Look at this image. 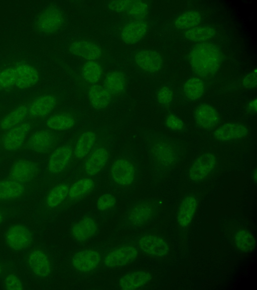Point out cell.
<instances>
[{
    "label": "cell",
    "instance_id": "obj_1",
    "mask_svg": "<svg viewBox=\"0 0 257 290\" xmlns=\"http://www.w3.org/2000/svg\"><path fill=\"white\" fill-rule=\"evenodd\" d=\"M222 60L220 50L208 42L195 45L189 55V61L192 70L201 77L214 74L219 68Z\"/></svg>",
    "mask_w": 257,
    "mask_h": 290
},
{
    "label": "cell",
    "instance_id": "obj_2",
    "mask_svg": "<svg viewBox=\"0 0 257 290\" xmlns=\"http://www.w3.org/2000/svg\"><path fill=\"white\" fill-rule=\"evenodd\" d=\"M180 153L178 146L166 137H155L149 145L152 164L160 172L164 173L173 169L179 160Z\"/></svg>",
    "mask_w": 257,
    "mask_h": 290
},
{
    "label": "cell",
    "instance_id": "obj_3",
    "mask_svg": "<svg viewBox=\"0 0 257 290\" xmlns=\"http://www.w3.org/2000/svg\"><path fill=\"white\" fill-rule=\"evenodd\" d=\"M39 75L36 69L28 64H21L0 71V90L16 87L25 89L35 85Z\"/></svg>",
    "mask_w": 257,
    "mask_h": 290
},
{
    "label": "cell",
    "instance_id": "obj_4",
    "mask_svg": "<svg viewBox=\"0 0 257 290\" xmlns=\"http://www.w3.org/2000/svg\"><path fill=\"white\" fill-rule=\"evenodd\" d=\"M110 176L117 185L126 186L131 185L136 177V169L129 160L120 158L112 164L110 169Z\"/></svg>",
    "mask_w": 257,
    "mask_h": 290
},
{
    "label": "cell",
    "instance_id": "obj_5",
    "mask_svg": "<svg viewBox=\"0 0 257 290\" xmlns=\"http://www.w3.org/2000/svg\"><path fill=\"white\" fill-rule=\"evenodd\" d=\"M138 255L137 249L132 246H123L109 252L104 257V265L110 268L121 267L133 262Z\"/></svg>",
    "mask_w": 257,
    "mask_h": 290
},
{
    "label": "cell",
    "instance_id": "obj_6",
    "mask_svg": "<svg viewBox=\"0 0 257 290\" xmlns=\"http://www.w3.org/2000/svg\"><path fill=\"white\" fill-rule=\"evenodd\" d=\"M31 128L30 123L24 122L8 130L2 139L3 148L8 151H15L23 145Z\"/></svg>",
    "mask_w": 257,
    "mask_h": 290
},
{
    "label": "cell",
    "instance_id": "obj_7",
    "mask_svg": "<svg viewBox=\"0 0 257 290\" xmlns=\"http://www.w3.org/2000/svg\"><path fill=\"white\" fill-rule=\"evenodd\" d=\"M64 23V17L60 10L52 7L43 11L38 17L37 27L42 32L49 34L58 30Z\"/></svg>",
    "mask_w": 257,
    "mask_h": 290
},
{
    "label": "cell",
    "instance_id": "obj_8",
    "mask_svg": "<svg viewBox=\"0 0 257 290\" xmlns=\"http://www.w3.org/2000/svg\"><path fill=\"white\" fill-rule=\"evenodd\" d=\"M216 160L215 157L209 153L198 156L191 166L188 175L193 181H200L207 177L214 169Z\"/></svg>",
    "mask_w": 257,
    "mask_h": 290
},
{
    "label": "cell",
    "instance_id": "obj_9",
    "mask_svg": "<svg viewBox=\"0 0 257 290\" xmlns=\"http://www.w3.org/2000/svg\"><path fill=\"white\" fill-rule=\"evenodd\" d=\"M5 238L9 247L15 250H20L28 247L32 241V237L29 230L20 225H14L9 228Z\"/></svg>",
    "mask_w": 257,
    "mask_h": 290
},
{
    "label": "cell",
    "instance_id": "obj_10",
    "mask_svg": "<svg viewBox=\"0 0 257 290\" xmlns=\"http://www.w3.org/2000/svg\"><path fill=\"white\" fill-rule=\"evenodd\" d=\"M140 248L148 255L162 257L167 254L169 247L167 242L162 237L156 235H145L139 241Z\"/></svg>",
    "mask_w": 257,
    "mask_h": 290
},
{
    "label": "cell",
    "instance_id": "obj_11",
    "mask_svg": "<svg viewBox=\"0 0 257 290\" xmlns=\"http://www.w3.org/2000/svg\"><path fill=\"white\" fill-rule=\"evenodd\" d=\"M73 151L69 145H64L56 149L51 154L48 162V169L53 174L60 173L69 164Z\"/></svg>",
    "mask_w": 257,
    "mask_h": 290
},
{
    "label": "cell",
    "instance_id": "obj_12",
    "mask_svg": "<svg viewBox=\"0 0 257 290\" xmlns=\"http://www.w3.org/2000/svg\"><path fill=\"white\" fill-rule=\"evenodd\" d=\"M38 169V166L34 162L29 160H20L11 167L9 177L10 179L24 184L35 177Z\"/></svg>",
    "mask_w": 257,
    "mask_h": 290
},
{
    "label": "cell",
    "instance_id": "obj_13",
    "mask_svg": "<svg viewBox=\"0 0 257 290\" xmlns=\"http://www.w3.org/2000/svg\"><path fill=\"white\" fill-rule=\"evenodd\" d=\"M56 104L55 96L51 94L40 96L27 106L28 116L34 118L45 117L53 110Z\"/></svg>",
    "mask_w": 257,
    "mask_h": 290
},
{
    "label": "cell",
    "instance_id": "obj_14",
    "mask_svg": "<svg viewBox=\"0 0 257 290\" xmlns=\"http://www.w3.org/2000/svg\"><path fill=\"white\" fill-rule=\"evenodd\" d=\"M99 253L94 250H86L76 253L72 259V264L81 272H89L94 269L100 262Z\"/></svg>",
    "mask_w": 257,
    "mask_h": 290
},
{
    "label": "cell",
    "instance_id": "obj_15",
    "mask_svg": "<svg viewBox=\"0 0 257 290\" xmlns=\"http://www.w3.org/2000/svg\"><path fill=\"white\" fill-rule=\"evenodd\" d=\"M147 29V24L143 19L132 21L123 27L121 31V39L126 44L136 43L144 37Z\"/></svg>",
    "mask_w": 257,
    "mask_h": 290
},
{
    "label": "cell",
    "instance_id": "obj_16",
    "mask_svg": "<svg viewBox=\"0 0 257 290\" xmlns=\"http://www.w3.org/2000/svg\"><path fill=\"white\" fill-rule=\"evenodd\" d=\"M108 153L106 149L99 147L88 154L84 164L85 173L89 176L98 173L104 167L108 159Z\"/></svg>",
    "mask_w": 257,
    "mask_h": 290
},
{
    "label": "cell",
    "instance_id": "obj_17",
    "mask_svg": "<svg viewBox=\"0 0 257 290\" xmlns=\"http://www.w3.org/2000/svg\"><path fill=\"white\" fill-rule=\"evenodd\" d=\"M134 58L140 68L148 72H154L160 70L163 64L161 55L153 50H140L136 53Z\"/></svg>",
    "mask_w": 257,
    "mask_h": 290
},
{
    "label": "cell",
    "instance_id": "obj_18",
    "mask_svg": "<svg viewBox=\"0 0 257 290\" xmlns=\"http://www.w3.org/2000/svg\"><path fill=\"white\" fill-rule=\"evenodd\" d=\"M55 140L53 133L48 130H40L34 132L29 138L27 147L31 151L42 154L47 152Z\"/></svg>",
    "mask_w": 257,
    "mask_h": 290
},
{
    "label": "cell",
    "instance_id": "obj_19",
    "mask_svg": "<svg viewBox=\"0 0 257 290\" xmlns=\"http://www.w3.org/2000/svg\"><path fill=\"white\" fill-rule=\"evenodd\" d=\"M69 49L73 55L88 61H95L101 56L102 53L100 48L97 44L85 40L73 42Z\"/></svg>",
    "mask_w": 257,
    "mask_h": 290
},
{
    "label": "cell",
    "instance_id": "obj_20",
    "mask_svg": "<svg viewBox=\"0 0 257 290\" xmlns=\"http://www.w3.org/2000/svg\"><path fill=\"white\" fill-rule=\"evenodd\" d=\"M197 205V199L193 194H187L182 198L177 213L178 223L181 228H185L190 225Z\"/></svg>",
    "mask_w": 257,
    "mask_h": 290
},
{
    "label": "cell",
    "instance_id": "obj_21",
    "mask_svg": "<svg viewBox=\"0 0 257 290\" xmlns=\"http://www.w3.org/2000/svg\"><path fill=\"white\" fill-rule=\"evenodd\" d=\"M248 133V130L245 126L237 123H227L214 131V137L218 140L227 141L243 138Z\"/></svg>",
    "mask_w": 257,
    "mask_h": 290
},
{
    "label": "cell",
    "instance_id": "obj_22",
    "mask_svg": "<svg viewBox=\"0 0 257 290\" xmlns=\"http://www.w3.org/2000/svg\"><path fill=\"white\" fill-rule=\"evenodd\" d=\"M28 263L32 272L38 277L45 278L51 272V265L48 256L42 251L31 252L28 257Z\"/></svg>",
    "mask_w": 257,
    "mask_h": 290
},
{
    "label": "cell",
    "instance_id": "obj_23",
    "mask_svg": "<svg viewBox=\"0 0 257 290\" xmlns=\"http://www.w3.org/2000/svg\"><path fill=\"white\" fill-rule=\"evenodd\" d=\"M194 119L198 126L208 129L215 126L219 121V116L215 109L210 105L202 103L196 108Z\"/></svg>",
    "mask_w": 257,
    "mask_h": 290
},
{
    "label": "cell",
    "instance_id": "obj_24",
    "mask_svg": "<svg viewBox=\"0 0 257 290\" xmlns=\"http://www.w3.org/2000/svg\"><path fill=\"white\" fill-rule=\"evenodd\" d=\"M151 274L146 271L138 270L131 272L120 278L119 287L125 290L138 289L147 284L151 280Z\"/></svg>",
    "mask_w": 257,
    "mask_h": 290
},
{
    "label": "cell",
    "instance_id": "obj_25",
    "mask_svg": "<svg viewBox=\"0 0 257 290\" xmlns=\"http://www.w3.org/2000/svg\"><path fill=\"white\" fill-rule=\"evenodd\" d=\"M97 228L96 224L93 219L84 218L74 224L71 229V234L75 240L84 241L92 237Z\"/></svg>",
    "mask_w": 257,
    "mask_h": 290
},
{
    "label": "cell",
    "instance_id": "obj_26",
    "mask_svg": "<svg viewBox=\"0 0 257 290\" xmlns=\"http://www.w3.org/2000/svg\"><path fill=\"white\" fill-rule=\"evenodd\" d=\"M111 94L103 87L98 85H91L88 92V96L92 107L97 110L107 107L111 101Z\"/></svg>",
    "mask_w": 257,
    "mask_h": 290
},
{
    "label": "cell",
    "instance_id": "obj_27",
    "mask_svg": "<svg viewBox=\"0 0 257 290\" xmlns=\"http://www.w3.org/2000/svg\"><path fill=\"white\" fill-rule=\"evenodd\" d=\"M23 184L11 179L0 181V200H13L21 197L25 192Z\"/></svg>",
    "mask_w": 257,
    "mask_h": 290
},
{
    "label": "cell",
    "instance_id": "obj_28",
    "mask_svg": "<svg viewBox=\"0 0 257 290\" xmlns=\"http://www.w3.org/2000/svg\"><path fill=\"white\" fill-rule=\"evenodd\" d=\"M28 116V107L19 106L6 115L0 121V128L8 130L23 123Z\"/></svg>",
    "mask_w": 257,
    "mask_h": 290
},
{
    "label": "cell",
    "instance_id": "obj_29",
    "mask_svg": "<svg viewBox=\"0 0 257 290\" xmlns=\"http://www.w3.org/2000/svg\"><path fill=\"white\" fill-rule=\"evenodd\" d=\"M96 140V133L91 131L82 133L78 137L74 149V154L77 159L86 157L91 151Z\"/></svg>",
    "mask_w": 257,
    "mask_h": 290
},
{
    "label": "cell",
    "instance_id": "obj_30",
    "mask_svg": "<svg viewBox=\"0 0 257 290\" xmlns=\"http://www.w3.org/2000/svg\"><path fill=\"white\" fill-rule=\"evenodd\" d=\"M125 85L124 76L122 72L116 70L108 72L103 82V87L111 95L122 93L125 90Z\"/></svg>",
    "mask_w": 257,
    "mask_h": 290
},
{
    "label": "cell",
    "instance_id": "obj_31",
    "mask_svg": "<svg viewBox=\"0 0 257 290\" xmlns=\"http://www.w3.org/2000/svg\"><path fill=\"white\" fill-rule=\"evenodd\" d=\"M47 126L57 131L66 130L72 128L75 124V119L68 113H58L51 116L46 121Z\"/></svg>",
    "mask_w": 257,
    "mask_h": 290
},
{
    "label": "cell",
    "instance_id": "obj_32",
    "mask_svg": "<svg viewBox=\"0 0 257 290\" xmlns=\"http://www.w3.org/2000/svg\"><path fill=\"white\" fill-rule=\"evenodd\" d=\"M152 208L146 203H142L135 205L128 212L127 218L131 224L139 225L147 221L150 218Z\"/></svg>",
    "mask_w": 257,
    "mask_h": 290
},
{
    "label": "cell",
    "instance_id": "obj_33",
    "mask_svg": "<svg viewBox=\"0 0 257 290\" xmlns=\"http://www.w3.org/2000/svg\"><path fill=\"white\" fill-rule=\"evenodd\" d=\"M94 185L93 180L89 178L79 179L69 188L68 196L71 200L78 199L89 193Z\"/></svg>",
    "mask_w": 257,
    "mask_h": 290
},
{
    "label": "cell",
    "instance_id": "obj_34",
    "mask_svg": "<svg viewBox=\"0 0 257 290\" xmlns=\"http://www.w3.org/2000/svg\"><path fill=\"white\" fill-rule=\"evenodd\" d=\"M215 30L212 26L205 25L196 26L187 30L185 33V37L191 41L202 42L214 36Z\"/></svg>",
    "mask_w": 257,
    "mask_h": 290
},
{
    "label": "cell",
    "instance_id": "obj_35",
    "mask_svg": "<svg viewBox=\"0 0 257 290\" xmlns=\"http://www.w3.org/2000/svg\"><path fill=\"white\" fill-rule=\"evenodd\" d=\"M69 187L65 183L56 185L49 192L46 199L47 205L51 208L58 206L68 194Z\"/></svg>",
    "mask_w": 257,
    "mask_h": 290
},
{
    "label": "cell",
    "instance_id": "obj_36",
    "mask_svg": "<svg viewBox=\"0 0 257 290\" xmlns=\"http://www.w3.org/2000/svg\"><path fill=\"white\" fill-rule=\"evenodd\" d=\"M201 21L200 14L194 11L186 12L175 21V27L179 29H190L196 27Z\"/></svg>",
    "mask_w": 257,
    "mask_h": 290
},
{
    "label": "cell",
    "instance_id": "obj_37",
    "mask_svg": "<svg viewBox=\"0 0 257 290\" xmlns=\"http://www.w3.org/2000/svg\"><path fill=\"white\" fill-rule=\"evenodd\" d=\"M102 74V68L95 61H88L83 66L81 75L83 79L88 83L94 84L100 79Z\"/></svg>",
    "mask_w": 257,
    "mask_h": 290
},
{
    "label": "cell",
    "instance_id": "obj_38",
    "mask_svg": "<svg viewBox=\"0 0 257 290\" xmlns=\"http://www.w3.org/2000/svg\"><path fill=\"white\" fill-rule=\"evenodd\" d=\"M186 96L190 100H196L200 98L204 91L203 82L197 78H192L185 83L183 86Z\"/></svg>",
    "mask_w": 257,
    "mask_h": 290
},
{
    "label": "cell",
    "instance_id": "obj_39",
    "mask_svg": "<svg viewBox=\"0 0 257 290\" xmlns=\"http://www.w3.org/2000/svg\"><path fill=\"white\" fill-rule=\"evenodd\" d=\"M234 242L237 248L243 252L252 250L255 246L254 237L245 230H240L235 234Z\"/></svg>",
    "mask_w": 257,
    "mask_h": 290
},
{
    "label": "cell",
    "instance_id": "obj_40",
    "mask_svg": "<svg viewBox=\"0 0 257 290\" xmlns=\"http://www.w3.org/2000/svg\"><path fill=\"white\" fill-rule=\"evenodd\" d=\"M116 198L112 194L105 193L97 199L96 206L99 210H105L114 206L116 203Z\"/></svg>",
    "mask_w": 257,
    "mask_h": 290
},
{
    "label": "cell",
    "instance_id": "obj_41",
    "mask_svg": "<svg viewBox=\"0 0 257 290\" xmlns=\"http://www.w3.org/2000/svg\"><path fill=\"white\" fill-rule=\"evenodd\" d=\"M6 289L10 290L22 289L23 285L20 279L14 274L8 275L4 280Z\"/></svg>",
    "mask_w": 257,
    "mask_h": 290
},
{
    "label": "cell",
    "instance_id": "obj_42",
    "mask_svg": "<svg viewBox=\"0 0 257 290\" xmlns=\"http://www.w3.org/2000/svg\"><path fill=\"white\" fill-rule=\"evenodd\" d=\"M166 124L169 129L176 131H181L184 127L183 121L174 114H170L167 117Z\"/></svg>",
    "mask_w": 257,
    "mask_h": 290
},
{
    "label": "cell",
    "instance_id": "obj_43",
    "mask_svg": "<svg viewBox=\"0 0 257 290\" xmlns=\"http://www.w3.org/2000/svg\"><path fill=\"white\" fill-rule=\"evenodd\" d=\"M172 98V92L168 87H163L158 92L157 99L159 102L162 104L167 105L169 104Z\"/></svg>",
    "mask_w": 257,
    "mask_h": 290
},
{
    "label": "cell",
    "instance_id": "obj_44",
    "mask_svg": "<svg viewBox=\"0 0 257 290\" xmlns=\"http://www.w3.org/2000/svg\"><path fill=\"white\" fill-rule=\"evenodd\" d=\"M242 85L246 88H251L256 86V70L247 75L242 81Z\"/></svg>",
    "mask_w": 257,
    "mask_h": 290
},
{
    "label": "cell",
    "instance_id": "obj_45",
    "mask_svg": "<svg viewBox=\"0 0 257 290\" xmlns=\"http://www.w3.org/2000/svg\"><path fill=\"white\" fill-rule=\"evenodd\" d=\"M248 109L252 111L256 112V99L251 101L248 104Z\"/></svg>",
    "mask_w": 257,
    "mask_h": 290
},
{
    "label": "cell",
    "instance_id": "obj_46",
    "mask_svg": "<svg viewBox=\"0 0 257 290\" xmlns=\"http://www.w3.org/2000/svg\"><path fill=\"white\" fill-rule=\"evenodd\" d=\"M254 175H253V177L254 178V180L255 182H256V170L254 171V173H253Z\"/></svg>",
    "mask_w": 257,
    "mask_h": 290
},
{
    "label": "cell",
    "instance_id": "obj_47",
    "mask_svg": "<svg viewBox=\"0 0 257 290\" xmlns=\"http://www.w3.org/2000/svg\"><path fill=\"white\" fill-rule=\"evenodd\" d=\"M3 219V216L2 214L0 212V223L2 222Z\"/></svg>",
    "mask_w": 257,
    "mask_h": 290
},
{
    "label": "cell",
    "instance_id": "obj_48",
    "mask_svg": "<svg viewBox=\"0 0 257 290\" xmlns=\"http://www.w3.org/2000/svg\"><path fill=\"white\" fill-rule=\"evenodd\" d=\"M2 266H1V265H0V275H1V274H2Z\"/></svg>",
    "mask_w": 257,
    "mask_h": 290
}]
</instances>
